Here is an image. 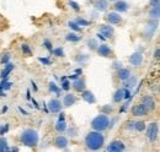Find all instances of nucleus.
<instances>
[{"mask_svg": "<svg viewBox=\"0 0 160 152\" xmlns=\"http://www.w3.org/2000/svg\"><path fill=\"white\" fill-rule=\"evenodd\" d=\"M105 144V136L101 131L92 130L85 136V146L91 151H99Z\"/></svg>", "mask_w": 160, "mask_h": 152, "instance_id": "f257e3e1", "label": "nucleus"}, {"mask_svg": "<svg viewBox=\"0 0 160 152\" xmlns=\"http://www.w3.org/2000/svg\"><path fill=\"white\" fill-rule=\"evenodd\" d=\"M21 142L25 145V146H28V147H35L37 144H38V133L33 129H26L23 130L20 136Z\"/></svg>", "mask_w": 160, "mask_h": 152, "instance_id": "f03ea898", "label": "nucleus"}, {"mask_svg": "<svg viewBox=\"0 0 160 152\" xmlns=\"http://www.w3.org/2000/svg\"><path fill=\"white\" fill-rule=\"evenodd\" d=\"M110 124H111V120L108 118V115L105 113L99 114L98 116H95L92 120H91V128L96 131H105L106 129L110 128Z\"/></svg>", "mask_w": 160, "mask_h": 152, "instance_id": "7ed1b4c3", "label": "nucleus"}, {"mask_svg": "<svg viewBox=\"0 0 160 152\" xmlns=\"http://www.w3.org/2000/svg\"><path fill=\"white\" fill-rule=\"evenodd\" d=\"M158 134H159V125H158V123H150V124L147 126L145 135H147V137H148V140H149L150 142L157 141Z\"/></svg>", "mask_w": 160, "mask_h": 152, "instance_id": "20e7f679", "label": "nucleus"}, {"mask_svg": "<svg viewBox=\"0 0 160 152\" xmlns=\"http://www.w3.org/2000/svg\"><path fill=\"white\" fill-rule=\"evenodd\" d=\"M106 150L108 152H122L126 150V146L121 140H113L108 144Z\"/></svg>", "mask_w": 160, "mask_h": 152, "instance_id": "39448f33", "label": "nucleus"}, {"mask_svg": "<svg viewBox=\"0 0 160 152\" xmlns=\"http://www.w3.org/2000/svg\"><path fill=\"white\" fill-rule=\"evenodd\" d=\"M157 26H158V22H157V20H154V19L150 20L149 23L145 26L144 36L148 38V39H152L153 35H154V32H155V30H157Z\"/></svg>", "mask_w": 160, "mask_h": 152, "instance_id": "423d86ee", "label": "nucleus"}, {"mask_svg": "<svg viewBox=\"0 0 160 152\" xmlns=\"http://www.w3.org/2000/svg\"><path fill=\"white\" fill-rule=\"evenodd\" d=\"M98 54L100 55V57H103V58H111L112 57V54H113V52H112V49L110 48V45L108 44H106V43H102L100 44L99 47H98Z\"/></svg>", "mask_w": 160, "mask_h": 152, "instance_id": "0eeeda50", "label": "nucleus"}, {"mask_svg": "<svg viewBox=\"0 0 160 152\" xmlns=\"http://www.w3.org/2000/svg\"><path fill=\"white\" fill-rule=\"evenodd\" d=\"M106 20L110 25H120L122 22V16L120 15V12L112 11V12H108L106 15Z\"/></svg>", "mask_w": 160, "mask_h": 152, "instance_id": "6e6552de", "label": "nucleus"}, {"mask_svg": "<svg viewBox=\"0 0 160 152\" xmlns=\"http://www.w3.org/2000/svg\"><path fill=\"white\" fill-rule=\"evenodd\" d=\"M140 103L148 109V112H150L155 108V101L152 96H143L142 99H140Z\"/></svg>", "mask_w": 160, "mask_h": 152, "instance_id": "1a4fd4ad", "label": "nucleus"}, {"mask_svg": "<svg viewBox=\"0 0 160 152\" xmlns=\"http://www.w3.org/2000/svg\"><path fill=\"white\" fill-rule=\"evenodd\" d=\"M127 129H129V130H134V131H144V130H145V123L142 121V120L128 121Z\"/></svg>", "mask_w": 160, "mask_h": 152, "instance_id": "9d476101", "label": "nucleus"}, {"mask_svg": "<svg viewBox=\"0 0 160 152\" xmlns=\"http://www.w3.org/2000/svg\"><path fill=\"white\" fill-rule=\"evenodd\" d=\"M100 35H102L105 38H112L115 35V30L111 25H102L100 27Z\"/></svg>", "mask_w": 160, "mask_h": 152, "instance_id": "9b49d317", "label": "nucleus"}, {"mask_svg": "<svg viewBox=\"0 0 160 152\" xmlns=\"http://www.w3.org/2000/svg\"><path fill=\"white\" fill-rule=\"evenodd\" d=\"M48 108H49V111L52 113H59L62 111V102L57 98H53V99H51L48 102Z\"/></svg>", "mask_w": 160, "mask_h": 152, "instance_id": "f8f14e48", "label": "nucleus"}, {"mask_svg": "<svg viewBox=\"0 0 160 152\" xmlns=\"http://www.w3.org/2000/svg\"><path fill=\"white\" fill-rule=\"evenodd\" d=\"M131 112H132V114H133L134 116H144V115L148 114V109H147L142 103H139V104L133 106Z\"/></svg>", "mask_w": 160, "mask_h": 152, "instance_id": "ddd939ff", "label": "nucleus"}, {"mask_svg": "<svg viewBox=\"0 0 160 152\" xmlns=\"http://www.w3.org/2000/svg\"><path fill=\"white\" fill-rule=\"evenodd\" d=\"M113 9L117 12H126L129 9V4L127 1H124V0H117V1H115Z\"/></svg>", "mask_w": 160, "mask_h": 152, "instance_id": "4468645a", "label": "nucleus"}, {"mask_svg": "<svg viewBox=\"0 0 160 152\" xmlns=\"http://www.w3.org/2000/svg\"><path fill=\"white\" fill-rule=\"evenodd\" d=\"M129 63L133 66H140L143 63V54L140 52H136L129 57Z\"/></svg>", "mask_w": 160, "mask_h": 152, "instance_id": "2eb2a0df", "label": "nucleus"}, {"mask_svg": "<svg viewBox=\"0 0 160 152\" xmlns=\"http://www.w3.org/2000/svg\"><path fill=\"white\" fill-rule=\"evenodd\" d=\"M68 145H69V140H68V137H65L63 135H59L54 139V146L58 149H65Z\"/></svg>", "mask_w": 160, "mask_h": 152, "instance_id": "dca6fc26", "label": "nucleus"}, {"mask_svg": "<svg viewBox=\"0 0 160 152\" xmlns=\"http://www.w3.org/2000/svg\"><path fill=\"white\" fill-rule=\"evenodd\" d=\"M73 88H74L77 92H82V91L86 88L85 80H84V78H75L74 82H73Z\"/></svg>", "mask_w": 160, "mask_h": 152, "instance_id": "f3484780", "label": "nucleus"}, {"mask_svg": "<svg viewBox=\"0 0 160 152\" xmlns=\"http://www.w3.org/2000/svg\"><path fill=\"white\" fill-rule=\"evenodd\" d=\"M81 93H82V95H81L82 99H84L86 103H90V104H92V103H95V102H96L95 95H94L91 91H89V90H84Z\"/></svg>", "mask_w": 160, "mask_h": 152, "instance_id": "a211bd4d", "label": "nucleus"}, {"mask_svg": "<svg viewBox=\"0 0 160 152\" xmlns=\"http://www.w3.org/2000/svg\"><path fill=\"white\" fill-rule=\"evenodd\" d=\"M94 7L101 12L106 11L108 9V0H95L94 1Z\"/></svg>", "mask_w": 160, "mask_h": 152, "instance_id": "6ab92c4d", "label": "nucleus"}, {"mask_svg": "<svg viewBox=\"0 0 160 152\" xmlns=\"http://www.w3.org/2000/svg\"><path fill=\"white\" fill-rule=\"evenodd\" d=\"M75 102H77V97L73 93H68L63 98V106L64 107H72L73 104H75Z\"/></svg>", "mask_w": 160, "mask_h": 152, "instance_id": "aec40b11", "label": "nucleus"}, {"mask_svg": "<svg viewBox=\"0 0 160 152\" xmlns=\"http://www.w3.org/2000/svg\"><path fill=\"white\" fill-rule=\"evenodd\" d=\"M54 129L60 134L65 133V131H67V129H68L65 119H58V120H57V123H56V125H54Z\"/></svg>", "mask_w": 160, "mask_h": 152, "instance_id": "412c9836", "label": "nucleus"}, {"mask_svg": "<svg viewBox=\"0 0 160 152\" xmlns=\"http://www.w3.org/2000/svg\"><path fill=\"white\" fill-rule=\"evenodd\" d=\"M149 16L150 19H154V20H158L160 19V4L158 5H153L149 10Z\"/></svg>", "mask_w": 160, "mask_h": 152, "instance_id": "4be33fe9", "label": "nucleus"}, {"mask_svg": "<svg viewBox=\"0 0 160 152\" xmlns=\"http://www.w3.org/2000/svg\"><path fill=\"white\" fill-rule=\"evenodd\" d=\"M129 76H131V71L127 68H121V69L117 70V77L122 81H126Z\"/></svg>", "mask_w": 160, "mask_h": 152, "instance_id": "5701e85b", "label": "nucleus"}, {"mask_svg": "<svg viewBox=\"0 0 160 152\" xmlns=\"http://www.w3.org/2000/svg\"><path fill=\"white\" fill-rule=\"evenodd\" d=\"M14 70V64H11V63H8V64H5V66H4V69H2V71H1V78H6L8 76L10 75V73Z\"/></svg>", "mask_w": 160, "mask_h": 152, "instance_id": "b1692460", "label": "nucleus"}, {"mask_svg": "<svg viewBox=\"0 0 160 152\" xmlns=\"http://www.w3.org/2000/svg\"><path fill=\"white\" fill-rule=\"evenodd\" d=\"M112 99H113V102H115V103H120V102H122V101L124 99V88H120V90H117V91L113 93Z\"/></svg>", "mask_w": 160, "mask_h": 152, "instance_id": "393cba45", "label": "nucleus"}, {"mask_svg": "<svg viewBox=\"0 0 160 152\" xmlns=\"http://www.w3.org/2000/svg\"><path fill=\"white\" fill-rule=\"evenodd\" d=\"M81 37L77 35V32H70V33H68L67 36H65V40H68V42H73V43H77V42H79Z\"/></svg>", "mask_w": 160, "mask_h": 152, "instance_id": "a878e982", "label": "nucleus"}, {"mask_svg": "<svg viewBox=\"0 0 160 152\" xmlns=\"http://www.w3.org/2000/svg\"><path fill=\"white\" fill-rule=\"evenodd\" d=\"M136 82H137V77L136 76H129L124 81V86H126V88H131V87H133L136 85Z\"/></svg>", "mask_w": 160, "mask_h": 152, "instance_id": "bb28decb", "label": "nucleus"}, {"mask_svg": "<svg viewBox=\"0 0 160 152\" xmlns=\"http://www.w3.org/2000/svg\"><path fill=\"white\" fill-rule=\"evenodd\" d=\"M68 26H69L74 32H80V31H81V27H80V25L77 21H69V22H68Z\"/></svg>", "mask_w": 160, "mask_h": 152, "instance_id": "cd10ccee", "label": "nucleus"}, {"mask_svg": "<svg viewBox=\"0 0 160 152\" xmlns=\"http://www.w3.org/2000/svg\"><path fill=\"white\" fill-rule=\"evenodd\" d=\"M0 151H9V146H8V141L4 137H0Z\"/></svg>", "mask_w": 160, "mask_h": 152, "instance_id": "c85d7f7f", "label": "nucleus"}, {"mask_svg": "<svg viewBox=\"0 0 160 152\" xmlns=\"http://www.w3.org/2000/svg\"><path fill=\"white\" fill-rule=\"evenodd\" d=\"M88 45H89V48H90V49H92V50H96V49H98V47H99V44H98V40H96L95 38H92V39H89V42H88Z\"/></svg>", "mask_w": 160, "mask_h": 152, "instance_id": "c756f323", "label": "nucleus"}, {"mask_svg": "<svg viewBox=\"0 0 160 152\" xmlns=\"http://www.w3.org/2000/svg\"><path fill=\"white\" fill-rule=\"evenodd\" d=\"M70 88V82L67 80V77H62V90L68 91Z\"/></svg>", "mask_w": 160, "mask_h": 152, "instance_id": "7c9ffc66", "label": "nucleus"}, {"mask_svg": "<svg viewBox=\"0 0 160 152\" xmlns=\"http://www.w3.org/2000/svg\"><path fill=\"white\" fill-rule=\"evenodd\" d=\"M21 49H22L23 54H26V55H31V54H32V50H31L30 45H28V44H26V43H23V44L21 45Z\"/></svg>", "mask_w": 160, "mask_h": 152, "instance_id": "2f4dec72", "label": "nucleus"}, {"mask_svg": "<svg viewBox=\"0 0 160 152\" xmlns=\"http://www.w3.org/2000/svg\"><path fill=\"white\" fill-rule=\"evenodd\" d=\"M49 91H51V92H54L56 95H59L60 93V88L57 87V85H56L54 82H51V83H49Z\"/></svg>", "mask_w": 160, "mask_h": 152, "instance_id": "473e14b6", "label": "nucleus"}, {"mask_svg": "<svg viewBox=\"0 0 160 152\" xmlns=\"http://www.w3.org/2000/svg\"><path fill=\"white\" fill-rule=\"evenodd\" d=\"M54 55H57V57H64V50H63V48H60V47H58V48H56V49H53V52H52Z\"/></svg>", "mask_w": 160, "mask_h": 152, "instance_id": "72a5a7b5", "label": "nucleus"}, {"mask_svg": "<svg viewBox=\"0 0 160 152\" xmlns=\"http://www.w3.org/2000/svg\"><path fill=\"white\" fill-rule=\"evenodd\" d=\"M43 45H44V47H46V48H47V49H48L51 53L53 52V48H52V43H51L48 39H44V40H43Z\"/></svg>", "mask_w": 160, "mask_h": 152, "instance_id": "f704fd0d", "label": "nucleus"}, {"mask_svg": "<svg viewBox=\"0 0 160 152\" xmlns=\"http://www.w3.org/2000/svg\"><path fill=\"white\" fill-rule=\"evenodd\" d=\"M10 54L9 53H5V54H2V57H1V63L2 64H8L9 63V60H10Z\"/></svg>", "mask_w": 160, "mask_h": 152, "instance_id": "c9c22d12", "label": "nucleus"}, {"mask_svg": "<svg viewBox=\"0 0 160 152\" xmlns=\"http://www.w3.org/2000/svg\"><path fill=\"white\" fill-rule=\"evenodd\" d=\"M75 21L79 23L80 26H89V25H90V21H86V20H84V19H77Z\"/></svg>", "mask_w": 160, "mask_h": 152, "instance_id": "e433bc0d", "label": "nucleus"}, {"mask_svg": "<svg viewBox=\"0 0 160 152\" xmlns=\"http://www.w3.org/2000/svg\"><path fill=\"white\" fill-rule=\"evenodd\" d=\"M38 60H40L43 65H51V64H52V61H51L49 58H40Z\"/></svg>", "mask_w": 160, "mask_h": 152, "instance_id": "4c0bfd02", "label": "nucleus"}, {"mask_svg": "<svg viewBox=\"0 0 160 152\" xmlns=\"http://www.w3.org/2000/svg\"><path fill=\"white\" fill-rule=\"evenodd\" d=\"M69 5L72 6V9H74L75 11H79L80 10V6L78 2H75V1H69Z\"/></svg>", "mask_w": 160, "mask_h": 152, "instance_id": "58836bf2", "label": "nucleus"}, {"mask_svg": "<svg viewBox=\"0 0 160 152\" xmlns=\"http://www.w3.org/2000/svg\"><path fill=\"white\" fill-rule=\"evenodd\" d=\"M11 85H12L11 82H6V81L4 80V82L1 83V88H2V90H9V88H11Z\"/></svg>", "mask_w": 160, "mask_h": 152, "instance_id": "ea45409f", "label": "nucleus"}, {"mask_svg": "<svg viewBox=\"0 0 160 152\" xmlns=\"http://www.w3.org/2000/svg\"><path fill=\"white\" fill-rule=\"evenodd\" d=\"M88 59H89V57H88V55H85V54H81V55H79V57L77 58V60H78L79 63H85Z\"/></svg>", "mask_w": 160, "mask_h": 152, "instance_id": "a19ab883", "label": "nucleus"}, {"mask_svg": "<svg viewBox=\"0 0 160 152\" xmlns=\"http://www.w3.org/2000/svg\"><path fill=\"white\" fill-rule=\"evenodd\" d=\"M67 133H68V135H69V136H77V135H78V131H77V129H73V128H72V129H67Z\"/></svg>", "mask_w": 160, "mask_h": 152, "instance_id": "79ce46f5", "label": "nucleus"}, {"mask_svg": "<svg viewBox=\"0 0 160 152\" xmlns=\"http://www.w3.org/2000/svg\"><path fill=\"white\" fill-rule=\"evenodd\" d=\"M8 130H9V125L5 124V126H1V128H0V135H4Z\"/></svg>", "mask_w": 160, "mask_h": 152, "instance_id": "37998d69", "label": "nucleus"}, {"mask_svg": "<svg viewBox=\"0 0 160 152\" xmlns=\"http://www.w3.org/2000/svg\"><path fill=\"white\" fill-rule=\"evenodd\" d=\"M112 109H113L112 107H110V106H107V107H103V108H102V112H103V113H105V114H108V113H110V112H111V111H112Z\"/></svg>", "mask_w": 160, "mask_h": 152, "instance_id": "c03bdc74", "label": "nucleus"}, {"mask_svg": "<svg viewBox=\"0 0 160 152\" xmlns=\"http://www.w3.org/2000/svg\"><path fill=\"white\" fill-rule=\"evenodd\" d=\"M121 68H122V66H121L120 61H115V63H113V69H117V70H118Z\"/></svg>", "mask_w": 160, "mask_h": 152, "instance_id": "a18cd8bd", "label": "nucleus"}, {"mask_svg": "<svg viewBox=\"0 0 160 152\" xmlns=\"http://www.w3.org/2000/svg\"><path fill=\"white\" fill-rule=\"evenodd\" d=\"M149 4L153 6V5H158L160 4V0H149Z\"/></svg>", "mask_w": 160, "mask_h": 152, "instance_id": "49530a36", "label": "nucleus"}, {"mask_svg": "<svg viewBox=\"0 0 160 152\" xmlns=\"http://www.w3.org/2000/svg\"><path fill=\"white\" fill-rule=\"evenodd\" d=\"M160 57V48H158L155 52H154V58H159Z\"/></svg>", "mask_w": 160, "mask_h": 152, "instance_id": "de8ad7c7", "label": "nucleus"}, {"mask_svg": "<svg viewBox=\"0 0 160 152\" xmlns=\"http://www.w3.org/2000/svg\"><path fill=\"white\" fill-rule=\"evenodd\" d=\"M108 1H117V0H108Z\"/></svg>", "mask_w": 160, "mask_h": 152, "instance_id": "09e8293b", "label": "nucleus"}]
</instances>
